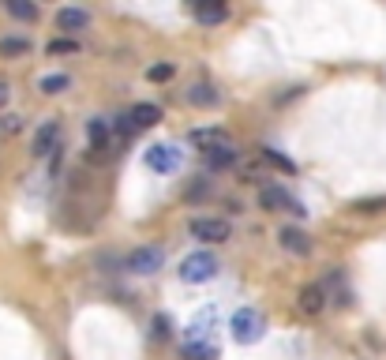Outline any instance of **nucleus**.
Returning a JSON list of instances; mask_svg holds the SVG:
<instances>
[{"label":"nucleus","mask_w":386,"mask_h":360,"mask_svg":"<svg viewBox=\"0 0 386 360\" xmlns=\"http://www.w3.org/2000/svg\"><path fill=\"white\" fill-rule=\"evenodd\" d=\"M232 341H240V346H252V341L263 338V331H267V319H263L259 308H237L232 311Z\"/></svg>","instance_id":"f257e3e1"},{"label":"nucleus","mask_w":386,"mask_h":360,"mask_svg":"<svg viewBox=\"0 0 386 360\" xmlns=\"http://www.w3.org/2000/svg\"><path fill=\"white\" fill-rule=\"evenodd\" d=\"M214 274H218V259H214L210 252H191V255H184L180 278H184L188 285H203V282H210Z\"/></svg>","instance_id":"f03ea898"},{"label":"nucleus","mask_w":386,"mask_h":360,"mask_svg":"<svg viewBox=\"0 0 386 360\" xmlns=\"http://www.w3.org/2000/svg\"><path fill=\"white\" fill-rule=\"evenodd\" d=\"M214 326H218V311L203 308L188 323V331H184V346H218V341H214Z\"/></svg>","instance_id":"7ed1b4c3"},{"label":"nucleus","mask_w":386,"mask_h":360,"mask_svg":"<svg viewBox=\"0 0 386 360\" xmlns=\"http://www.w3.org/2000/svg\"><path fill=\"white\" fill-rule=\"evenodd\" d=\"M165 263V248H158V244H143V248H135V252H128V259H124V267L132 270V274H154L158 267Z\"/></svg>","instance_id":"20e7f679"},{"label":"nucleus","mask_w":386,"mask_h":360,"mask_svg":"<svg viewBox=\"0 0 386 360\" xmlns=\"http://www.w3.org/2000/svg\"><path fill=\"white\" fill-rule=\"evenodd\" d=\"M259 203H263V211H289V214H296V218H304V214H308V206L296 203V199L289 195L281 184H267V188L259 191Z\"/></svg>","instance_id":"39448f33"},{"label":"nucleus","mask_w":386,"mask_h":360,"mask_svg":"<svg viewBox=\"0 0 386 360\" xmlns=\"http://www.w3.org/2000/svg\"><path fill=\"white\" fill-rule=\"evenodd\" d=\"M188 229H191V237L203 240V244H221V240L232 237V226L225 218H195Z\"/></svg>","instance_id":"423d86ee"},{"label":"nucleus","mask_w":386,"mask_h":360,"mask_svg":"<svg viewBox=\"0 0 386 360\" xmlns=\"http://www.w3.org/2000/svg\"><path fill=\"white\" fill-rule=\"evenodd\" d=\"M56 139H60V120H45V124H38L34 139H30V154L45 158L49 150H56Z\"/></svg>","instance_id":"0eeeda50"},{"label":"nucleus","mask_w":386,"mask_h":360,"mask_svg":"<svg viewBox=\"0 0 386 360\" xmlns=\"http://www.w3.org/2000/svg\"><path fill=\"white\" fill-rule=\"evenodd\" d=\"M176 162H180V154H176V147H169V143H162V147H150V154H147V165L154 173H173Z\"/></svg>","instance_id":"6e6552de"},{"label":"nucleus","mask_w":386,"mask_h":360,"mask_svg":"<svg viewBox=\"0 0 386 360\" xmlns=\"http://www.w3.org/2000/svg\"><path fill=\"white\" fill-rule=\"evenodd\" d=\"M278 237H281V248H285L289 255H308L311 252V237L304 233V229H296V226H285Z\"/></svg>","instance_id":"1a4fd4ad"},{"label":"nucleus","mask_w":386,"mask_h":360,"mask_svg":"<svg viewBox=\"0 0 386 360\" xmlns=\"http://www.w3.org/2000/svg\"><path fill=\"white\" fill-rule=\"evenodd\" d=\"M56 27L68 30V34L86 30L91 27V12H83V8H60V12H56Z\"/></svg>","instance_id":"9d476101"},{"label":"nucleus","mask_w":386,"mask_h":360,"mask_svg":"<svg viewBox=\"0 0 386 360\" xmlns=\"http://www.w3.org/2000/svg\"><path fill=\"white\" fill-rule=\"evenodd\" d=\"M128 120H132L135 132H139V128H154L158 120H162V109H158L154 101H139V106L128 109Z\"/></svg>","instance_id":"9b49d317"},{"label":"nucleus","mask_w":386,"mask_h":360,"mask_svg":"<svg viewBox=\"0 0 386 360\" xmlns=\"http://www.w3.org/2000/svg\"><path fill=\"white\" fill-rule=\"evenodd\" d=\"M296 304H300L304 315H319V311L326 308V289H323V285H304L300 297H296Z\"/></svg>","instance_id":"f8f14e48"},{"label":"nucleus","mask_w":386,"mask_h":360,"mask_svg":"<svg viewBox=\"0 0 386 360\" xmlns=\"http://www.w3.org/2000/svg\"><path fill=\"white\" fill-rule=\"evenodd\" d=\"M225 15H229V8H225V4H214V0H195V19L203 23V27L225 23Z\"/></svg>","instance_id":"ddd939ff"},{"label":"nucleus","mask_w":386,"mask_h":360,"mask_svg":"<svg viewBox=\"0 0 386 360\" xmlns=\"http://www.w3.org/2000/svg\"><path fill=\"white\" fill-rule=\"evenodd\" d=\"M195 147H206V150H214V147H225L229 143V135L221 132V128H195V132L188 135Z\"/></svg>","instance_id":"4468645a"},{"label":"nucleus","mask_w":386,"mask_h":360,"mask_svg":"<svg viewBox=\"0 0 386 360\" xmlns=\"http://www.w3.org/2000/svg\"><path fill=\"white\" fill-rule=\"evenodd\" d=\"M237 162V150L229 147V143H225V147H214V150H206V169H229V165Z\"/></svg>","instance_id":"2eb2a0df"},{"label":"nucleus","mask_w":386,"mask_h":360,"mask_svg":"<svg viewBox=\"0 0 386 360\" xmlns=\"http://www.w3.org/2000/svg\"><path fill=\"white\" fill-rule=\"evenodd\" d=\"M188 101H191V106H203V109H210V106H218V91H214V86L210 83H195V86H191V91H188Z\"/></svg>","instance_id":"dca6fc26"},{"label":"nucleus","mask_w":386,"mask_h":360,"mask_svg":"<svg viewBox=\"0 0 386 360\" xmlns=\"http://www.w3.org/2000/svg\"><path fill=\"white\" fill-rule=\"evenodd\" d=\"M30 53V42L27 38H0V57L12 60V57H27Z\"/></svg>","instance_id":"f3484780"},{"label":"nucleus","mask_w":386,"mask_h":360,"mask_svg":"<svg viewBox=\"0 0 386 360\" xmlns=\"http://www.w3.org/2000/svg\"><path fill=\"white\" fill-rule=\"evenodd\" d=\"M68 86H71V79L64 75V71H53V75H42L38 91H45V94H60V91H68Z\"/></svg>","instance_id":"a211bd4d"},{"label":"nucleus","mask_w":386,"mask_h":360,"mask_svg":"<svg viewBox=\"0 0 386 360\" xmlns=\"http://www.w3.org/2000/svg\"><path fill=\"white\" fill-rule=\"evenodd\" d=\"M263 150V158H267L270 165H274V169H281V173H296V165L289 162L285 154H281V150H274V147H259Z\"/></svg>","instance_id":"6ab92c4d"},{"label":"nucleus","mask_w":386,"mask_h":360,"mask_svg":"<svg viewBox=\"0 0 386 360\" xmlns=\"http://www.w3.org/2000/svg\"><path fill=\"white\" fill-rule=\"evenodd\" d=\"M4 8L15 15V19H38V4H30V0H8Z\"/></svg>","instance_id":"aec40b11"},{"label":"nucleus","mask_w":386,"mask_h":360,"mask_svg":"<svg viewBox=\"0 0 386 360\" xmlns=\"http://www.w3.org/2000/svg\"><path fill=\"white\" fill-rule=\"evenodd\" d=\"M188 360H218V346H180Z\"/></svg>","instance_id":"412c9836"},{"label":"nucleus","mask_w":386,"mask_h":360,"mask_svg":"<svg viewBox=\"0 0 386 360\" xmlns=\"http://www.w3.org/2000/svg\"><path fill=\"white\" fill-rule=\"evenodd\" d=\"M352 211H357V214H383V211H386V195H375V199H357V203H352Z\"/></svg>","instance_id":"4be33fe9"},{"label":"nucleus","mask_w":386,"mask_h":360,"mask_svg":"<svg viewBox=\"0 0 386 360\" xmlns=\"http://www.w3.org/2000/svg\"><path fill=\"white\" fill-rule=\"evenodd\" d=\"M86 135H91L94 150L106 147V139H109V124H106V120H91V124H86Z\"/></svg>","instance_id":"5701e85b"},{"label":"nucleus","mask_w":386,"mask_h":360,"mask_svg":"<svg viewBox=\"0 0 386 360\" xmlns=\"http://www.w3.org/2000/svg\"><path fill=\"white\" fill-rule=\"evenodd\" d=\"M79 42L75 38H56V42H49V57H64V53H75Z\"/></svg>","instance_id":"b1692460"},{"label":"nucleus","mask_w":386,"mask_h":360,"mask_svg":"<svg viewBox=\"0 0 386 360\" xmlns=\"http://www.w3.org/2000/svg\"><path fill=\"white\" fill-rule=\"evenodd\" d=\"M147 75H150V83H165V79H173V64H154Z\"/></svg>","instance_id":"393cba45"},{"label":"nucleus","mask_w":386,"mask_h":360,"mask_svg":"<svg viewBox=\"0 0 386 360\" xmlns=\"http://www.w3.org/2000/svg\"><path fill=\"white\" fill-rule=\"evenodd\" d=\"M203 191H206V180L199 177V180H195V184H191V188H188V199H199V195H203Z\"/></svg>","instance_id":"a878e982"},{"label":"nucleus","mask_w":386,"mask_h":360,"mask_svg":"<svg viewBox=\"0 0 386 360\" xmlns=\"http://www.w3.org/2000/svg\"><path fill=\"white\" fill-rule=\"evenodd\" d=\"M165 326H169V319H165V315H158V331H154V334H158V338H165V334H169V331H165Z\"/></svg>","instance_id":"bb28decb"},{"label":"nucleus","mask_w":386,"mask_h":360,"mask_svg":"<svg viewBox=\"0 0 386 360\" xmlns=\"http://www.w3.org/2000/svg\"><path fill=\"white\" fill-rule=\"evenodd\" d=\"M8 98H12V91H8V83H0V109L8 106Z\"/></svg>","instance_id":"cd10ccee"}]
</instances>
